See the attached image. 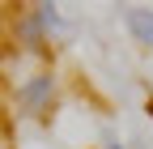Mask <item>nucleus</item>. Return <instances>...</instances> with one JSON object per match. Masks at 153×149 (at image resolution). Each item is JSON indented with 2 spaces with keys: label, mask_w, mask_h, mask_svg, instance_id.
<instances>
[{
  "label": "nucleus",
  "mask_w": 153,
  "mask_h": 149,
  "mask_svg": "<svg viewBox=\"0 0 153 149\" xmlns=\"http://www.w3.org/2000/svg\"><path fill=\"white\" fill-rule=\"evenodd\" d=\"M47 26H55V9L51 4H34L22 22H17V34H22V43L26 47H43V34Z\"/></svg>",
  "instance_id": "nucleus-1"
},
{
  "label": "nucleus",
  "mask_w": 153,
  "mask_h": 149,
  "mask_svg": "<svg viewBox=\"0 0 153 149\" xmlns=\"http://www.w3.org/2000/svg\"><path fill=\"white\" fill-rule=\"evenodd\" d=\"M149 115H153V102H149Z\"/></svg>",
  "instance_id": "nucleus-4"
},
{
  "label": "nucleus",
  "mask_w": 153,
  "mask_h": 149,
  "mask_svg": "<svg viewBox=\"0 0 153 149\" xmlns=\"http://www.w3.org/2000/svg\"><path fill=\"white\" fill-rule=\"evenodd\" d=\"M51 89H55V77H51V72H38L34 81H26L22 89H17V102L30 107V111H38V107L51 98Z\"/></svg>",
  "instance_id": "nucleus-2"
},
{
  "label": "nucleus",
  "mask_w": 153,
  "mask_h": 149,
  "mask_svg": "<svg viewBox=\"0 0 153 149\" xmlns=\"http://www.w3.org/2000/svg\"><path fill=\"white\" fill-rule=\"evenodd\" d=\"M123 22H128V30H132V39H136V43L153 47V9H128Z\"/></svg>",
  "instance_id": "nucleus-3"
}]
</instances>
